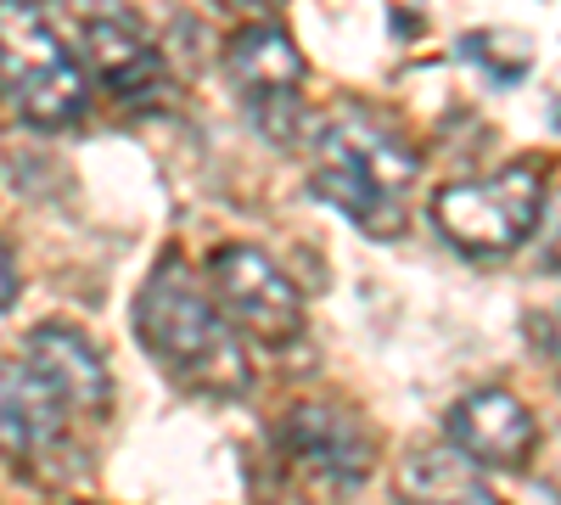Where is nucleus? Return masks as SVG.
I'll use <instances>...</instances> for the list:
<instances>
[{
    "label": "nucleus",
    "mask_w": 561,
    "mask_h": 505,
    "mask_svg": "<svg viewBox=\"0 0 561 505\" xmlns=\"http://www.w3.org/2000/svg\"><path fill=\"white\" fill-rule=\"evenodd\" d=\"M135 337L163 371L203 393H242L253 382L248 348L214 292L180 259H163L135 298Z\"/></svg>",
    "instance_id": "nucleus-1"
},
{
    "label": "nucleus",
    "mask_w": 561,
    "mask_h": 505,
    "mask_svg": "<svg viewBox=\"0 0 561 505\" xmlns=\"http://www.w3.org/2000/svg\"><path fill=\"white\" fill-rule=\"evenodd\" d=\"M309 180L359 231L393 237L404 225V197L415 186V158L382 118L343 107L309 129Z\"/></svg>",
    "instance_id": "nucleus-2"
},
{
    "label": "nucleus",
    "mask_w": 561,
    "mask_h": 505,
    "mask_svg": "<svg viewBox=\"0 0 561 505\" xmlns=\"http://www.w3.org/2000/svg\"><path fill=\"white\" fill-rule=\"evenodd\" d=\"M0 84L12 107L39 129H62L90 107L84 68L28 0H0Z\"/></svg>",
    "instance_id": "nucleus-3"
},
{
    "label": "nucleus",
    "mask_w": 561,
    "mask_h": 505,
    "mask_svg": "<svg viewBox=\"0 0 561 505\" xmlns=\"http://www.w3.org/2000/svg\"><path fill=\"white\" fill-rule=\"evenodd\" d=\"M545 214V192L534 169H500L483 180H455L433 197V225L460 248V253H511L517 242H528L539 231Z\"/></svg>",
    "instance_id": "nucleus-4"
},
{
    "label": "nucleus",
    "mask_w": 561,
    "mask_h": 505,
    "mask_svg": "<svg viewBox=\"0 0 561 505\" xmlns=\"http://www.w3.org/2000/svg\"><path fill=\"white\" fill-rule=\"evenodd\" d=\"M208 292L225 309L230 326H237L242 337H253V343L280 348V343H293L304 332L298 287L287 282V269H280L270 253H259L248 242H230L208 259Z\"/></svg>",
    "instance_id": "nucleus-5"
},
{
    "label": "nucleus",
    "mask_w": 561,
    "mask_h": 505,
    "mask_svg": "<svg viewBox=\"0 0 561 505\" xmlns=\"http://www.w3.org/2000/svg\"><path fill=\"white\" fill-rule=\"evenodd\" d=\"M275 438H280V455H287L298 472L332 483V489H354L370 472V438H365V427L348 422L343 410H332V404H298V410H287L280 427H275Z\"/></svg>",
    "instance_id": "nucleus-6"
},
{
    "label": "nucleus",
    "mask_w": 561,
    "mask_h": 505,
    "mask_svg": "<svg viewBox=\"0 0 561 505\" xmlns=\"http://www.w3.org/2000/svg\"><path fill=\"white\" fill-rule=\"evenodd\" d=\"M449 438H455V449L466 455V461L494 467V472H517V467H528V455L539 444V427H534V410L517 393L478 388L449 410Z\"/></svg>",
    "instance_id": "nucleus-7"
},
{
    "label": "nucleus",
    "mask_w": 561,
    "mask_h": 505,
    "mask_svg": "<svg viewBox=\"0 0 561 505\" xmlns=\"http://www.w3.org/2000/svg\"><path fill=\"white\" fill-rule=\"evenodd\" d=\"M84 62L129 107H147L158 90H163V57H158V45L140 34L124 12H113V7L84 18Z\"/></svg>",
    "instance_id": "nucleus-8"
},
{
    "label": "nucleus",
    "mask_w": 561,
    "mask_h": 505,
    "mask_svg": "<svg viewBox=\"0 0 561 505\" xmlns=\"http://www.w3.org/2000/svg\"><path fill=\"white\" fill-rule=\"evenodd\" d=\"M68 416L73 410L62 404V393L45 382L28 359L0 365V455L39 461L45 449H57Z\"/></svg>",
    "instance_id": "nucleus-9"
},
{
    "label": "nucleus",
    "mask_w": 561,
    "mask_h": 505,
    "mask_svg": "<svg viewBox=\"0 0 561 505\" xmlns=\"http://www.w3.org/2000/svg\"><path fill=\"white\" fill-rule=\"evenodd\" d=\"M23 359L62 393V404L73 410V416H102V410H107L113 377H107L102 354L90 348L73 326H39V332L23 343Z\"/></svg>",
    "instance_id": "nucleus-10"
},
{
    "label": "nucleus",
    "mask_w": 561,
    "mask_h": 505,
    "mask_svg": "<svg viewBox=\"0 0 561 505\" xmlns=\"http://www.w3.org/2000/svg\"><path fill=\"white\" fill-rule=\"evenodd\" d=\"M230 79L242 84V96L253 102H270V96H298V84H304V57H298V45L270 28V23H253L242 28L237 39H230Z\"/></svg>",
    "instance_id": "nucleus-11"
},
{
    "label": "nucleus",
    "mask_w": 561,
    "mask_h": 505,
    "mask_svg": "<svg viewBox=\"0 0 561 505\" xmlns=\"http://www.w3.org/2000/svg\"><path fill=\"white\" fill-rule=\"evenodd\" d=\"M399 500L404 505H500V494L483 483L478 461L466 455H410L399 467Z\"/></svg>",
    "instance_id": "nucleus-12"
},
{
    "label": "nucleus",
    "mask_w": 561,
    "mask_h": 505,
    "mask_svg": "<svg viewBox=\"0 0 561 505\" xmlns=\"http://www.w3.org/2000/svg\"><path fill=\"white\" fill-rule=\"evenodd\" d=\"M539 237H545V259L561 264V197L545 203V214H539Z\"/></svg>",
    "instance_id": "nucleus-13"
},
{
    "label": "nucleus",
    "mask_w": 561,
    "mask_h": 505,
    "mask_svg": "<svg viewBox=\"0 0 561 505\" xmlns=\"http://www.w3.org/2000/svg\"><path fill=\"white\" fill-rule=\"evenodd\" d=\"M18 298V269H12V253L0 248V309H7Z\"/></svg>",
    "instance_id": "nucleus-14"
},
{
    "label": "nucleus",
    "mask_w": 561,
    "mask_h": 505,
    "mask_svg": "<svg viewBox=\"0 0 561 505\" xmlns=\"http://www.w3.org/2000/svg\"><path fill=\"white\" fill-rule=\"evenodd\" d=\"M219 7H230V12H270V7H280V0H219Z\"/></svg>",
    "instance_id": "nucleus-15"
},
{
    "label": "nucleus",
    "mask_w": 561,
    "mask_h": 505,
    "mask_svg": "<svg viewBox=\"0 0 561 505\" xmlns=\"http://www.w3.org/2000/svg\"><path fill=\"white\" fill-rule=\"evenodd\" d=\"M79 7H84V18H90V12H107V0H79Z\"/></svg>",
    "instance_id": "nucleus-16"
}]
</instances>
